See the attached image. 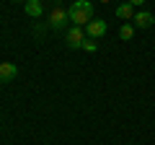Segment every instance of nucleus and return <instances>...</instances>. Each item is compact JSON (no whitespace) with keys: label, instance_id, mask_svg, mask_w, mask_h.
I'll use <instances>...</instances> for the list:
<instances>
[{"label":"nucleus","instance_id":"obj_4","mask_svg":"<svg viewBox=\"0 0 155 145\" xmlns=\"http://www.w3.org/2000/svg\"><path fill=\"white\" fill-rule=\"evenodd\" d=\"M16 75H18L16 62H0V83H11Z\"/></svg>","mask_w":155,"mask_h":145},{"label":"nucleus","instance_id":"obj_9","mask_svg":"<svg viewBox=\"0 0 155 145\" xmlns=\"http://www.w3.org/2000/svg\"><path fill=\"white\" fill-rule=\"evenodd\" d=\"M119 36H122L124 42H129V39L134 36V26H132V23H124V26L119 29Z\"/></svg>","mask_w":155,"mask_h":145},{"label":"nucleus","instance_id":"obj_12","mask_svg":"<svg viewBox=\"0 0 155 145\" xmlns=\"http://www.w3.org/2000/svg\"><path fill=\"white\" fill-rule=\"evenodd\" d=\"M13 3H26V0H13Z\"/></svg>","mask_w":155,"mask_h":145},{"label":"nucleus","instance_id":"obj_1","mask_svg":"<svg viewBox=\"0 0 155 145\" xmlns=\"http://www.w3.org/2000/svg\"><path fill=\"white\" fill-rule=\"evenodd\" d=\"M67 16H70L72 26H88L93 21V3L91 0H75L67 8Z\"/></svg>","mask_w":155,"mask_h":145},{"label":"nucleus","instance_id":"obj_2","mask_svg":"<svg viewBox=\"0 0 155 145\" xmlns=\"http://www.w3.org/2000/svg\"><path fill=\"white\" fill-rule=\"evenodd\" d=\"M83 42H85V31H83V26H72V29H67V47H70V49H83Z\"/></svg>","mask_w":155,"mask_h":145},{"label":"nucleus","instance_id":"obj_7","mask_svg":"<svg viewBox=\"0 0 155 145\" xmlns=\"http://www.w3.org/2000/svg\"><path fill=\"white\" fill-rule=\"evenodd\" d=\"M26 13H28L31 18H41V13H44L41 0H26Z\"/></svg>","mask_w":155,"mask_h":145},{"label":"nucleus","instance_id":"obj_8","mask_svg":"<svg viewBox=\"0 0 155 145\" xmlns=\"http://www.w3.org/2000/svg\"><path fill=\"white\" fill-rule=\"evenodd\" d=\"M116 16L124 18V21H132V18H134V5H132V3H122V5H116Z\"/></svg>","mask_w":155,"mask_h":145},{"label":"nucleus","instance_id":"obj_10","mask_svg":"<svg viewBox=\"0 0 155 145\" xmlns=\"http://www.w3.org/2000/svg\"><path fill=\"white\" fill-rule=\"evenodd\" d=\"M83 49H85V52H96V49H98V44H96L93 39H88V36H85V42H83Z\"/></svg>","mask_w":155,"mask_h":145},{"label":"nucleus","instance_id":"obj_11","mask_svg":"<svg viewBox=\"0 0 155 145\" xmlns=\"http://www.w3.org/2000/svg\"><path fill=\"white\" fill-rule=\"evenodd\" d=\"M127 3H132V5H142L145 0H127Z\"/></svg>","mask_w":155,"mask_h":145},{"label":"nucleus","instance_id":"obj_13","mask_svg":"<svg viewBox=\"0 0 155 145\" xmlns=\"http://www.w3.org/2000/svg\"><path fill=\"white\" fill-rule=\"evenodd\" d=\"M101 3H109V0H101Z\"/></svg>","mask_w":155,"mask_h":145},{"label":"nucleus","instance_id":"obj_5","mask_svg":"<svg viewBox=\"0 0 155 145\" xmlns=\"http://www.w3.org/2000/svg\"><path fill=\"white\" fill-rule=\"evenodd\" d=\"M106 34V21H101V18H93V21L88 23V36L91 39H101Z\"/></svg>","mask_w":155,"mask_h":145},{"label":"nucleus","instance_id":"obj_6","mask_svg":"<svg viewBox=\"0 0 155 145\" xmlns=\"http://www.w3.org/2000/svg\"><path fill=\"white\" fill-rule=\"evenodd\" d=\"M134 26L137 29H150L155 23V18H153V13H147V11H140V13H134Z\"/></svg>","mask_w":155,"mask_h":145},{"label":"nucleus","instance_id":"obj_3","mask_svg":"<svg viewBox=\"0 0 155 145\" xmlns=\"http://www.w3.org/2000/svg\"><path fill=\"white\" fill-rule=\"evenodd\" d=\"M67 21H70V16H67L65 8H60V5L52 8V13H49V26H52V29H57V31H60V29L67 26Z\"/></svg>","mask_w":155,"mask_h":145}]
</instances>
